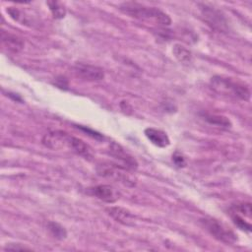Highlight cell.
I'll list each match as a JSON object with an SVG mask.
<instances>
[{"mask_svg": "<svg viewBox=\"0 0 252 252\" xmlns=\"http://www.w3.org/2000/svg\"><path fill=\"white\" fill-rule=\"evenodd\" d=\"M119 9L124 14L139 20L154 21L162 26H169L171 24L169 16L156 7H148L137 2H124L120 4Z\"/></svg>", "mask_w": 252, "mask_h": 252, "instance_id": "1", "label": "cell"}, {"mask_svg": "<svg viewBox=\"0 0 252 252\" xmlns=\"http://www.w3.org/2000/svg\"><path fill=\"white\" fill-rule=\"evenodd\" d=\"M210 83L212 89L219 94L230 95L241 100H249L250 98L249 88L241 82L234 81L231 78L214 76Z\"/></svg>", "mask_w": 252, "mask_h": 252, "instance_id": "2", "label": "cell"}, {"mask_svg": "<svg viewBox=\"0 0 252 252\" xmlns=\"http://www.w3.org/2000/svg\"><path fill=\"white\" fill-rule=\"evenodd\" d=\"M200 222L203 227L219 241H221L225 244H233L236 242L237 237L233 231L225 227L219 220L212 218H204L200 220Z\"/></svg>", "mask_w": 252, "mask_h": 252, "instance_id": "3", "label": "cell"}, {"mask_svg": "<svg viewBox=\"0 0 252 252\" xmlns=\"http://www.w3.org/2000/svg\"><path fill=\"white\" fill-rule=\"evenodd\" d=\"M72 140L73 136L69 135L68 133L61 130H55L45 134L41 142L46 148L51 150H71Z\"/></svg>", "mask_w": 252, "mask_h": 252, "instance_id": "4", "label": "cell"}, {"mask_svg": "<svg viewBox=\"0 0 252 252\" xmlns=\"http://www.w3.org/2000/svg\"><path fill=\"white\" fill-rule=\"evenodd\" d=\"M73 70H74V73L79 78H82L85 81L94 82V81H100L104 78L103 70L97 66L78 62L73 67Z\"/></svg>", "mask_w": 252, "mask_h": 252, "instance_id": "5", "label": "cell"}, {"mask_svg": "<svg viewBox=\"0 0 252 252\" xmlns=\"http://www.w3.org/2000/svg\"><path fill=\"white\" fill-rule=\"evenodd\" d=\"M200 10L206 22L213 28L220 31H224L226 29V22L221 13L213 7L206 4H200Z\"/></svg>", "mask_w": 252, "mask_h": 252, "instance_id": "6", "label": "cell"}, {"mask_svg": "<svg viewBox=\"0 0 252 252\" xmlns=\"http://www.w3.org/2000/svg\"><path fill=\"white\" fill-rule=\"evenodd\" d=\"M109 154L110 156H112L114 158L120 160L124 167L126 169H136L137 168V161L136 159L130 156L124 149L122 146H120L119 144L112 142L109 145Z\"/></svg>", "mask_w": 252, "mask_h": 252, "instance_id": "7", "label": "cell"}, {"mask_svg": "<svg viewBox=\"0 0 252 252\" xmlns=\"http://www.w3.org/2000/svg\"><path fill=\"white\" fill-rule=\"evenodd\" d=\"M93 194L99 200L106 203H114L119 199L120 193L112 186L107 184H100L91 189Z\"/></svg>", "mask_w": 252, "mask_h": 252, "instance_id": "8", "label": "cell"}, {"mask_svg": "<svg viewBox=\"0 0 252 252\" xmlns=\"http://www.w3.org/2000/svg\"><path fill=\"white\" fill-rule=\"evenodd\" d=\"M1 41L3 46L11 53H19L24 48V41L19 36L7 32L5 31L1 32Z\"/></svg>", "mask_w": 252, "mask_h": 252, "instance_id": "9", "label": "cell"}, {"mask_svg": "<svg viewBox=\"0 0 252 252\" xmlns=\"http://www.w3.org/2000/svg\"><path fill=\"white\" fill-rule=\"evenodd\" d=\"M144 133H145L146 137L148 138V140L157 147L165 148L170 144L169 138L166 135V133L159 129L147 128V129H145Z\"/></svg>", "mask_w": 252, "mask_h": 252, "instance_id": "10", "label": "cell"}, {"mask_svg": "<svg viewBox=\"0 0 252 252\" xmlns=\"http://www.w3.org/2000/svg\"><path fill=\"white\" fill-rule=\"evenodd\" d=\"M108 213L113 219H115L117 221L123 224L129 225V224H132L134 221V216L126 209H123L120 207H114V208L108 209Z\"/></svg>", "mask_w": 252, "mask_h": 252, "instance_id": "11", "label": "cell"}, {"mask_svg": "<svg viewBox=\"0 0 252 252\" xmlns=\"http://www.w3.org/2000/svg\"><path fill=\"white\" fill-rule=\"evenodd\" d=\"M172 52L175 58L181 63H189L192 59L191 51L179 43H176L173 45Z\"/></svg>", "mask_w": 252, "mask_h": 252, "instance_id": "12", "label": "cell"}, {"mask_svg": "<svg viewBox=\"0 0 252 252\" xmlns=\"http://www.w3.org/2000/svg\"><path fill=\"white\" fill-rule=\"evenodd\" d=\"M204 119L209 122L212 125H216L219 127H224V128H228L231 126V122L230 120L222 115H218V114H210V113H205L203 115Z\"/></svg>", "mask_w": 252, "mask_h": 252, "instance_id": "13", "label": "cell"}, {"mask_svg": "<svg viewBox=\"0 0 252 252\" xmlns=\"http://www.w3.org/2000/svg\"><path fill=\"white\" fill-rule=\"evenodd\" d=\"M47 228H48L49 232L51 233V235L53 237H55L56 239L62 240V239H65L66 236H67L66 229L61 224H59L58 222L48 221L47 222Z\"/></svg>", "mask_w": 252, "mask_h": 252, "instance_id": "14", "label": "cell"}, {"mask_svg": "<svg viewBox=\"0 0 252 252\" xmlns=\"http://www.w3.org/2000/svg\"><path fill=\"white\" fill-rule=\"evenodd\" d=\"M251 213H252V210H251V204L250 203L237 204V205H234L230 208V214L237 215V216H240L242 218H244V217L250 218Z\"/></svg>", "mask_w": 252, "mask_h": 252, "instance_id": "15", "label": "cell"}, {"mask_svg": "<svg viewBox=\"0 0 252 252\" xmlns=\"http://www.w3.org/2000/svg\"><path fill=\"white\" fill-rule=\"evenodd\" d=\"M47 6L49 7V10L53 16V18L55 19H63L66 15V10L65 8L56 1H48Z\"/></svg>", "mask_w": 252, "mask_h": 252, "instance_id": "16", "label": "cell"}, {"mask_svg": "<svg viewBox=\"0 0 252 252\" xmlns=\"http://www.w3.org/2000/svg\"><path fill=\"white\" fill-rule=\"evenodd\" d=\"M231 215V219H232V221L234 222V224L239 227L240 229L242 230H245L247 232H250L251 231V224L249 222H247L244 218L240 217V216H237V215Z\"/></svg>", "mask_w": 252, "mask_h": 252, "instance_id": "17", "label": "cell"}, {"mask_svg": "<svg viewBox=\"0 0 252 252\" xmlns=\"http://www.w3.org/2000/svg\"><path fill=\"white\" fill-rule=\"evenodd\" d=\"M172 160H173V162H174L178 167H183V166H185V164H186L185 158H184L181 154H179L178 152H175V153L173 154V156H172Z\"/></svg>", "mask_w": 252, "mask_h": 252, "instance_id": "18", "label": "cell"}, {"mask_svg": "<svg viewBox=\"0 0 252 252\" xmlns=\"http://www.w3.org/2000/svg\"><path fill=\"white\" fill-rule=\"evenodd\" d=\"M6 250H30V248L25 246H20V244H9L5 247Z\"/></svg>", "mask_w": 252, "mask_h": 252, "instance_id": "19", "label": "cell"}, {"mask_svg": "<svg viewBox=\"0 0 252 252\" xmlns=\"http://www.w3.org/2000/svg\"><path fill=\"white\" fill-rule=\"evenodd\" d=\"M79 128H81L82 130L88 132L89 135H91L92 137H94V138H95V139H102V136H101L99 133H97V132H94V131H93V130H90L89 128H85V127H82V126H79Z\"/></svg>", "mask_w": 252, "mask_h": 252, "instance_id": "20", "label": "cell"}, {"mask_svg": "<svg viewBox=\"0 0 252 252\" xmlns=\"http://www.w3.org/2000/svg\"><path fill=\"white\" fill-rule=\"evenodd\" d=\"M56 82H60V83H57L56 85L59 87V88H61V89H67V87H68V81L64 78V77H60V78H57L56 79Z\"/></svg>", "mask_w": 252, "mask_h": 252, "instance_id": "21", "label": "cell"}]
</instances>
